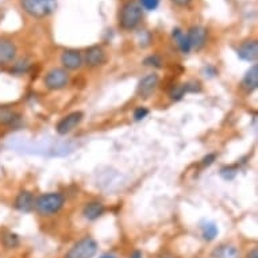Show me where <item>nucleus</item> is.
<instances>
[{
  "label": "nucleus",
  "instance_id": "nucleus-19",
  "mask_svg": "<svg viewBox=\"0 0 258 258\" xmlns=\"http://www.w3.org/2000/svg\"><path fill=\"white\" fill-rule=\"evenodd\" d=\"M200 233H202V237H203L204 241L212 242L218 237L219 229H218L215 222H212V220H203L200 223Z\"/></svg>",
  "mask_w": 258,
  "mask_h": 258
},
{
  "label": "nucleus",
  "instance_id": "nucleus-12",
  "mask_svg": "<svg viewBox=\"0 0 258 258\" xmlns=\"http://www.w3.org/2000/svg\"><path fill=\"white\" fill-rule=\"evenodd\" d=\"M200 91H202V87H200L199 81L192 80L173 87L172 91H170L169 96L173 102H178V100H181L185 96L186 93H195L200 92Z\"/></svg>",
  "mask_w": 258,
  "mask_h": 258
},
{
  "label": "nucleus",
  "instance_id": "nucleus-6",
  "mask_svg": "<svg viewBox=\"0 0 258 258\" xmlns=\"http://www.w3.org/2000/svg\"><path fill=\"white\" fill-rule=\"evenodd\" d=\"M69 81H71V76L68 71L63 68L50 69L43 77V84L50 91H59V89L67 88Z\"/></svg>",
  "mask_w": 258,
  "mask_h": 258
},
{
  "label": "nucleus",
  "instance_id": "nucleus-10",
  "mask_svg": "<svg viewBox=\"0 0 258 258\" xmlns=\"http://www.w3.org/2000/svg\"><path fill=\"white\" fill-rule=\"evenodd\" d=\"M61 63H62L63 69H67V71H77L83 67L84 59H83V54L79 50L67 49L61 54Z\"/></svg>",
  "mask_w": 258,
  "mask_h": 258
},
{
  "label": "nucleus",
  "instance_id": "nucleus-9",
  "mask_svg": "<svg viewBox=\"0 0 258 258\" xmlns=\"http://www.w3.org/2000/svg\"><path fill=\"white\" fill-rule=\"evenodd\" d=\"M208 31L203 26H192L188 33H186V38L189 42L190 50H200L202 47L207 42Z\"/></svg>",
  "mask_w": 258,
  "mask_h": 258
},
{
  "label": "nucleus",
  "instance_id": "nucleus-20",
  "mask_svg": "<svg viewBox=\"0 0 258 258\" xmlns=\"http://www.w3.org/2000/svg\"><path fill=\"white\" fill-rule=\"evenodd\" d=\"M211 258H239V251L234 245H219L212 250Z\"/></svg>",
  "mask_w": 258,
  "mask_h": 258
},
{
  "label": "nucleus",
  "instance_id": "nucleus-29",
  "mask_svg": "<svg viewBox=\"0 0 258 258\" xmlns=\"http://www.w3.org/2000/svg\"><path fill=\"white\" fill-rule=\"evenodd\" d=\"M173 5L178 6V7H186L188 5H190L192 3V0H170Z\"/></svg>",
  "mask_w": 258,
  "mask_h": 258
},
{
  "label": "nucleus",
  "instance_id": "nucleus-18",
  "mask_svg": "<svg viewBox=\"0 0 258 258\" xmlns=\"http://www.w3.org/2000/svg\"><path fill=\"white\" fill-rule=\"evenodd\" d=\"M242 85L243 88L247 91V92H253L258 88V65L254 63L253 67H250L247 69V72L245 73L243 76V80H242Z\"/></svg>",
  "mask_w": 258,
  "mask_h": 258
},
{
  "label": "nucleus",
  "instance_id": "nucleus-13",
  "mask_svg": "<svg viewBox=\"0 0 258 258\" xmlns=\"http://www.w3.org/2000/svg\"><path fill=\"white\" fill-rule=\"evenodd\" d=\"M238 57L246 62H255L258 58V42L255 39L253 41H246L238 47Z\"/></svg>",
  "mask_w": 258,
  "mask_h": 258
},
{
  "label": "nucleus",
  "instance_id": "nucleus-26",
  "mask_svg": "<svg viewBox=\"0 0 258 258\" xmlns=\"http://www.w3.org/2000/svg\"><path fill=\"white\" fill-rule=\"evenodd\" d=\"M148 115H149L148 108H146V107L141 106V107H137L133 116H134V120H136V122H141V120H144V119L146 118Z\"/></svg>",
  "mask_w": 258,
  "mask_h": 258
},
{
  "label": "nucleus",
  "instance_id": "nucleus-15",
  "mask_svg": "<svg viewBox=\"0 0 258 258\" xmlns=\"http://www.w3.org/2000/svg\"><path fill=\"white\" fill-rule=\"evenodd\" d=\"M18 47L10 39L0 38V65H7L17 58Z\"/></svg>",
  "mask_w": 258,
  "mask_h": 258
},
{
  "label": "nucleus",
  "instance_id": "nucleus-28",
  "mask_svg": "<svg viewBox=\"0 0 258 258\" xmlns=\"http://www.w3.org/2000/svg\"><path fill=\"white\" fill-rule=\"evenodd\" d=\"M203 75L206 77H208V79H211V77L218 75V71H216L214 67H211V65H207V67H204L203 68Z\"/></svg>",
  "mask_w": 258,
  "mask_h": 258
},
{
  "label": "nucleus",
  "instance_id": "nucleus-14",
  "mask_svg": "<svg viewBox=\"0 0 258 258\" xmlns=\"http://www.w3.org/2000/svg\"><path fill=\"white\" fill-rule=\"evenodd\" d=\"M34 203L35 198L30 190H21V192L18 194L17 198H15L14 207L17 208L19 212L29 214V212H31L34 210Z\"/></svg>",
  "mask_w": 258,
  "mask_h": 258
},
{
  "label": "nucleus",
  "instance_id": "nucleus-3",
  "mask_svg": "<svg viewBox=\"0 0 258 258\" xmlns=\"http://www.w3.org/2000/svg\"><path fill=\"white\" fill-rule=\"evenodd\" d=\"M144 18V10L136 0H130L123 6L119 14V26L123 30H134Z\"/></svg>",
  "mask_w": 258,
  "mask_h": 258
},
{
  "label": "nucleus",
  "instance_id": "nucleus-30",
  "mask_svg": "<svg viewBox=\"0 0 258 258\" xmlns=\"http://www.w3.org/2000/svg\"><path fill=\"white\" fill-rule=\"evenodd\" d=\"M246 258H258V249L257 247H254V249H251L247 253V255H246Z\"/></svg>",
  "mask_w": 258,
  "mask_h": 258
},
{
  "label": "nucleus",
  "instance_id": "nucleus-7",
  "mask_svg": "<svg viewBox=\"0 0 258 258\" xmlns=\"http://www.w3.org/2000/svg\"><path fill=\"white\" fill-rule=\"evenodd\" d=\"M84 119V112L81 111H73L71 114L65 115L63 118L58 120L55 124V132L58 136H67L71 132H73Z\"/></svg>",
  "mask_w": 258,
  "mask_h": 258
},
{
  "label": "nucleus",
  "instance_id": "nucleus-27",
  "mask_svg": "<svg viewBox=\"0 0 258 258\" xmlns=\"http://www.w3.org/2000/svg\"><path fill=\"white\" fill-rule=\"evenodd\" d=\"M216 160V156L214 154V153H211V154H207V156L204 157L203 160H202V165L204 166V168H207V166H211L214 162H215Z\"/></svg>",
  "mask_w": 258,
  "mask_h": 258
},
{
  "label": "nucleus",
  "instance_id": "nucleus-21",
  "mask_svg": "<svg viewBox=\"0 0 258 258\" xmlns=\"http://www.w3.org/2000/svg\"><path fill=\"white\" fill-rule=\"evenodd\" d=\"M172 38H173V41L176 42V45H177V47L180 49L181 53H184V54H188V53H189L190 46L189 42H188V38H186V33H184L181 29L176 27V29H173V31H172Z\"/></svg>",
  "mask_w": 258,
  "mask_h": 258
},
{
  "label": "nucleus",
  "instance_id": "nucleus-5",
  "mask_svg": "<svg viewBox=\"0 0 258 258\" xmlns=\"http://www.w3.org/2000/svg\"><path fill=\"white\" fill-rule=\"evenodd\" d=\"M99 245L92 237H84L73 243L63 258H93L98 254Z\"/></svg>",
  "mask_w": 258,
  "mask_h": 258
},
{
  "label": "nucleus",
  "instance_id": "nucleus-2",
  "mask_svg": "<svg viewBox=\"0 0 258 258\" xmlns=\"http://www.w3.org/2000/svg\"><path fill=\"white\" fill-rule=\"evenodd\" d=\"M65 198L59 192H47L35 199L34 210L41 216H53L62 210Z\"/></svg>",
  "mask_w": 258,
  "mask_h": 258
},
{
  "label": "nucleus",
  "instance_id": "nucleus-16",
  "mask_svg": "<svg viewBox=\"0 0 258 258\" xmlns=\"http://www.w3.org/2000/svg\"><path fill=\"white\" fill-rule=\"evenodd\" d=\"M104 212H106V206L102 202H99V200L89 202L83 208V216L87 220H89V222H95L99 218H102L104 215Z\"/></svg>",
  "mask_w": 258,
  "mask_h": 258
},
{
  "label": "nucleus",
  "instance_id": "nucleus-25",
  "mask_svg": "<svg viewBox=\"0 0 258 258\" xmlns=\"http://www.w3.org/2000/svg\"><path fill=\"white\" fill-rule=\"evenodd\" d=\"M160 5V0H140V6L144 10H148V11H154L157 10Z\"/></svg>",
  "mask_w": 258,
  "mask_h": 258
},
{
  "label": "nucleus",
  "instance_id": "nucleus-4",
  "mask_svg": "<svg viewBox=\"0 0 258 258\" xmlns=\"http://www.w3.org/2000/svg\"><path fill=\"white\" fill-rule=\"evenodd\" d=\"M57 6V0H21L23 11L37 19H42L54 14Z\"/></svg>",
  "mask_w": 258,
  "mask_h": 258
},
{
  "label": "nucleus",
  "instance_id": "nucleus-31",
  "mask_svg": "<svg viewBox=\"0 0 258 258\" xmlns=\"http://www.w3.org/2000/svg\"><path fill=\"white\" fill-rule=\"evenodd\" d=\"M130 258H144V254H142L141 250H136V251H133Z\"/></svg>",
  "mask_w": 258,
  "mask_h": 258
},
{
  "label": "nucleus",
  "instance_id": "nucleus-8",
  "mask_svg": "<svg viewBox=\"0 0 258 258\" xmlns=\"http://www.w3.org/2000/svg\"><path fill=\"white\" fill-rule=\"evenodd\" d=\"M160 84V76L157 73H149L140 80L137 85V95L141 99H149L156 92L157 87Z\"/></svg>",
  "mask_w": 258,
  "mask_h": 258
},
{
  "label": "nucleus",
  "instance_id": "nucleus-24",
  "mask_svg": "<svg viewBox=\"0 0 258 258\" xmlns=\"http://www.w3.org/2000/svg\"><path fill=\"white\" fill-rule=\"evenodd\" d=\"M144 63L146 67H153V68H161L162 67V59L158 55H149L146 57L144 61Z\"/></svg>",
  "mask_w": 258,
  "mask_h": 258
},
{
  "label": "nucleus",
  "instance_id": "nucleus-11",
  "mask_svg": "<svg viewBox=\"0 0 258 258\" xmlns=\"http://www.w3.org/2000/svg\"><path fill=\"white\" fill-rule=\"evenodd\" d=\"M83 59H84V62L88 67H91V68H98V67H102V65L106 63L107 55L104 53V50H103L102 46L95 45V46H91L87 49Z\"/></svg>",
  "mask_w": 258,
  "mask_h": 258
},
{
  "label": "nucleus",
  "instance_id": "nucleus-22",
  "mask_svg": "<svg viewBox=\"0 0 258 258\" xmlns=\"http://www.w3.org/2000/svg\"><path fill=\"white\" fill-rule=\"evenodd\" d=\"M3 245L7 247V249H15L17 246H19V237L17 234L14 233H7L3 235Z\"/></svg>",
  "mask_w": 258,
  "mask_h": 258
},
{
  "label": "nucleus",
  "instance_id": "nucleus-17",
  "mask_svg": "<svg viewBox=\"0 0 258 258\" xmlns=\"http://www.w3.org/2000/svg\"><path fill=\"white\" fill-rule=\"evenodd\" d=\"M21 114L9 107H0V126H18L21 123Z\"/></svg>",
  "mask_w": 258,
  "mask_h": 258
},
{
  "label": "nucleus",
  "instance_id": "nucleus-23",
  "mask_svg": "<svg viewBox=\"0 0 258 258\" xmlns=\"http://www.w3.org/2000/svg\"><path fill=\"white\" fill-rule=\"evenodd\" d=\"M238 173V169L235 166H223L220 169V176L224 178V180H233Z\"/></svg>",
  "mask_w": 258,
  "mask_h": 258
},
{
  "label": "nucleus",
  "instance_id": "nucleus-1",
  "mask_svg": "<svg viewBox=\"0 0 258 258\" xmlns=\"http://www.w3.org/2000/svg\"><path fill=\"white\" fill-rule=\"evenodd\" d=\"M22 152L41 156H67L73 152L75 145L71 142H59V141L43 138V140H25L21 141Z\"/></svg>",
  "mask_w": 258,
  "mask_h": 258
},
{
  "label": "nucleus",
  "instance_id": "nucleus-32",
  "mask_svg": "<svg viewBox=\"0 0 258 258\" xmlns=\"http://www.w3.org/2000/svg\"><path fill=\"white\" fill-rule=\"evenodd\" d=\"M99 258H116V255H114V254H111V253H106V254H102Z\"/></svg>",
  "mask_w": 258,
  "mask_h": 258
}]
</instances>
